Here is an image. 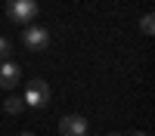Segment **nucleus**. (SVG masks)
I'll return each instance as SVG.
<instances>
[{"label":"nucleus","instance_id":"obj_1","mask_svg":"<svg viewBox=\"0 0 155 136\" xmlns=\"http://www.w3.org/2000/svg\"><path fill=\"white\" fill-rule=\"evenodd\" d=\"M37 0H9L6 3V19L9 22H19V25H28L31 19H37Z\"/></svg>","mask_w":155,"mask_h":136},{"label":"nucleus","instance_id":"obj_2","mask_svg":"<svg viewBox=\"0 0 155 136\" xmlns=\"http://www.w3.org/2000/svg\"><path fill=\"white\" fill-rule=\"evenodd\" d=\"M25 105H31V108H44L47 102H50V84L47 81H41V77H34L31 84H28V90H25Z\"/></svg>","mask_w":155,"mask_h":136},{"label":"nucleus","instance_id":"obj_3","mask_svg":"<svg viewBox=\"0 0 155 136\" xmlns=\"http://www.w3.org/2000/svg\"><path fill=\"white\" fill-rule=\"evenodd\" d=\"M59 133L62 136H87V118L84 115H65L59 121Z\"/></svg>","mask_w":155,"mask_h":136},{"label":"nucleus","instance_id":"obj_4","mask_svg":"<svg viewBox=\"0 0 155 136\" xmlns=\"http://www.w3.org/2000/svg\"><path fill=\"white\" fill-rule=\"evenodd\" d=\"M22 43L28 46V49H44L47 43H50V31L47 28H25V34H22Z\"/></svg>","mask_w":155,"mask_h":136},{"label":"nucleus","instance_id":"obj_5","mask_svg":"<svg viewBox=\"0 0 155 136\" xmlns=\"http://www.w3.org/2000/svg\"><path fill=\"white\" fill-rule=\"evenodd\" d=\"M19 77H22V68L16 62H3V65H0V87H3V90H12V87L19 84Z\"/></svg>","mask_w":155,"mask_h":136},{"label":"nucleus","instance_id":"obj_6","mask_svg":"<svg viewBox=\"0 0 155 136\" xmlns=\"http://www.w3.org/2000/svg\"><path fill=\"white\" fill-rule=\"evenodd\" d=\"M3 108L9 111V115H19V111L25 108V99H22V96H6V102H3Z\"/></svg>","mask_w":155,"mask_h":136},{"label":"nucleus","instance_id":"obj_7","mask_svg":"<svg viewBox=\"0 0 155 136\" xmlns=\"http://www.w3.org/2000/svg\"><path fill=\"white\" fill-rule=\"evenodd\" d=\"M140 31H143V34H152V31H155V19H152V12H146V16L140 19Z\"/></svg>","mask_w":155,"mask_h":136},{"label":"nucleus","instance_id":"obj_8","mask_svg":"<svg viewBox=\"0 0 155 136\" xmlns=\"http://www.w3.org/2000/svg\"><path fill=\"white\" fill-rule=\"evenodd\" d=\"M9 56H12V46H9V40H3V37H0V59L6 62Z\"/></svg>","mask_w":155,"mask_h":136},{"label":"nucleus","instance_id":"obj_9","mask_svg":"<svg viewBox=\"0 0 155 136\" xmlns=\"http://www.w3.org/2000/svg\"><path fill=\"white\" fill-rule=\"evenodd\" d=\"M130 136H149V133H143V130H134V133H130Z\"/></svg>","mask_w":155,"mask_h":136},{"label":"nucleus","instance_id":"obj_10","mask_svg":"<svg viewBox=\"0 0 155 136\" xmlns=\"http://www.w3.org/2000/svg\"><path fill=\"white\" fill-rule=\"evenodd\" d=\"M19 136H34V133H19Z\"/></svg>","mask_w":155,"mask_h":136},{"label":"nucleus","instance_id":"obj_11","mask_svg":"<svg viewBox=\"0 0 155 136\" xmlns=\"http://www.w3.org/2000/svg\"><path fill=\"white\" fill-rule=\"evenodd\" d=\"M109 136H118V133H109Z\"/></svg>","mask_w":155,"mask_h":136}]
</instances>
